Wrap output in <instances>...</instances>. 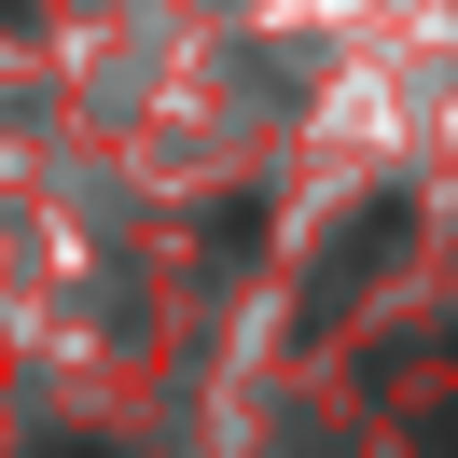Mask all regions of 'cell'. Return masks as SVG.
I'll list each match as a JSON object with an SVG mask.
<instances>
[{
  "label": "cell",
  "instance_id": "7a4b0ae2",
  "mask_svg": "<svg viewBox=\"0 0 458 458\" xmlns=\"http://www.w3.org/2000/svg\"><path fill=\"white\" fill-rule=\"evenodd\" d=\"M56 458H98V445H56Z\"/></svg>",
  "mask_w": 458,
  "mask_h": 458
},
{
  "label": "cell",
  "instance_id": "6da1fadb",
  "mask_svg": "<svg viewBox=\"0 0 458 458\" xmlns=\"http://www.w3.org/2000/svg\"><path fill=\"white\" fill-rule=\"evenodd\" d=\"M403 223H417L403 195H375V208H347V223H334V264H319V292H306V334H334V306H347V292H361L375 264L403 250Z\"/></svg>",
  "mask_w": 458,
  "mask_h": 458
}]
</instances>
